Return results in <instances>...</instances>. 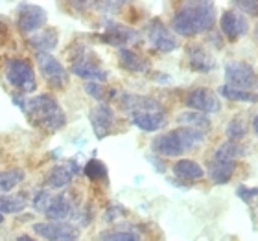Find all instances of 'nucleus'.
<instances>
[{"label":"nucleus","mask_w":258,"mask_h":241,"mask_svg":"<svg viewBox=\"0 0 258 241\" xmlns=\"http://www.w3.org/2000/svg\"><path fill=\"white\" fill-rule=\"evenodd\" d=\"M72 74H76L78 77H83V79L94 81V83H102V81L107 79V72L96 63L92 61L89 55H81L72 63L70 66Z\"/></svg>","instance_id":"f8f14e48"},{"label":"nucleus","mask_w":258,"mask_h":241,"mask_svg":"<svg viewBox=\"0 0 258 241\" xmlns=\"http://www.w3.org/2000/svg\"><path fill=\"white\" fill-rule=\"evenodd\" d=\"M173 175L183 181H199L205 177V170L198 162L190 160V158H181L173 164Z\"/></svg>","instance_id":"6ab92c4d"},{"label":"nucleus","mask_w":258,"mask_h":241,"mask_svg":"<svg viewBox=\"0 0 258 241\" xmlns=\"http://www.w3.org/2000/svg\"><path fill=\"white\" fill-rule=\"evenodd\" d=\"M113 122H114V113L109 105L102 103V105H98L96 109H92L91 123H92V127H94V131H96L98 138H102V136H105V134L109 133Z\"/></svg>","instance_id":"dca6fc26"},{"label":"nucleus","mask_w":258,"mask_h":241,"mask_svg":"<svg viewBox=\"0 0 258 241\" xmlns=\"http://www.w3.org/2000/svg\"><path fill=\"white\" fill-rule=\"evenodd\" d=\"M85 92L87 94H91L94 100H98V102H105V98H107V94H105V87H102L100 83H94V81L85 83Z\"/></svg>","instance_id":"2f4dec72"},{"label":"nucleus","mask_w":258,"mask_h":241,"mask_svg":"<svg viewBox=\"0 0 258 241\" xmlns=\"http://www.w3.org/2000/svg\"><path fill=\"white\" fill-rule=\"evenodd\" d=\"M220 26H221V32L225 35L229 41H238L240 37H243L245 33L249 32V22L247 19L242 15V13H238V11H225L220 19Z\"/></svg>","instance_id":"9b49d317"},{"label":"nucleus","mask_w":258,"mask_h":241,"mask_svg":"<svg viewBox=\"0 0 258 241\" xmlns=\"http://www.w3.org/2000/svg\"><path fill=\"white\" fill-rule=\"evenodd\" d=\"M146 35H148V41H150L151 46L159 52H173L179 46L177 39L173 37L170 30L157 19L146 26Z\"/></svg>","instance_id":"9d476101"},{"label":"nucleus","mask_w":258,"mask_h":241,"mask_svg":"<svg viewBox=\"0 0 258 241\" xmlns=\"http://www.w3.org/2000/svg\"><path fill=\"white\" fill-rule=\"evenodd\" d=\"M24 102H26V100H24L22 96H19V94H13V103H17L22 111H26V103H24Z\"/></svg>","instance_id":"f704fd0d"},{"label":"nucleus","mask_w":258,"mask_h":241,"mask_svg":"<svg viewBox=\"0 0 258 241\" xmlns=\"http://www.w3.org/2000/svg\"><path fill=\"white\" fill-rule=\"evenodd\" d=\"M225 77L231 87H236L240 91L253 92L258 89V72L247 63L232 61L225 66Z\"/></svg>","instance_id":"39448f33"},{"label":"nucleus","mask_w":258,"mask_h":241,"mask_svg":"<svg viewBox=\"0 0 258 241\" xmlns=\"http://www.w3.org/2000/svg\"><path fill=\"white\" fill-rule=\"evenodd\" d=\"M17 241H33V239L30 236H19V239Z\"/></svg>","instance_id":"e433bc0d"},{"label":"nucleus","mask_w":258,"mask_h":241,"mask_svg":"<svg viewBox=\"0 0 258 241\" xmlns=\"http://www.w3.org/2000/svg\"><path fill=\"white\" fill-rule=\"evenodd\" d=\"M234 170H236V160H231V158L220 155L218 151L209 162V177L216 184H225L231 181Z\"/></svg>","instance_id":"ddd939ff"},{"label":"nucleus","mask_w":258,"mask_h":241,"mask_svg":"<svg viewBox=\"0 0 258 241\" xmlns=\"http://www.w3.org/2000/svg\"><path fill=\"white\" fill-rule=\"evenodd\" d=\"M220 94L231 102H245V103H256L258 102V94L256 92H247V91H240L236 87L231 85H223L220 87Z\"/></svg>","instance_id":"5701e85b"},{"label":"nucleus","mask_w":258,"mask_h":241,"mask_svg":"<svg viewBox=\"0 0 258 241\" xmlns=\"http://www.w3.org/2000/svg\"><path fill=\"white\" fill-rule=\"evenodd\" d=\"M30 44L39 50V54H48L57 46V32L52 28H44L41 32L30 35Z\"/></svg>","instance_id":"412c9836"},{"label":"nucleus","mask_w":258,"mask_h":241,"mask_svg":"<svg viewBox=\"0 0 258 241\" xmlns=\"http://www.w3.org/2000/svg\"><path fill=\"white\" fill-rule=\"evenodd\" d=\"M205 134L198 129L192 127H177L173 131L159 134L153 140V151H157L162 156H181L186 151L194 149L198 144H201Z\"/></svg>","instance_id":"7ed1b4c3"},{"label":"nucleus","mask_w":258,"mask_h":241,"mask_svg":"<svg viewBox=\"0 0 258 241\" xmlns=\"http://www.w3.org/2000/svg\"><path fill=\"white\" fill-rule=\"evenodd\" d=\"M179 123H183L184 127H192V129H198L201 133H205L207 129L210 127V120L205 116L203 113H183L179 114Z\"/></svg>","instance_id":"a878e982"},{"label":"nucleus","mask_w":258,"mask_h":241,"mask_svg":"<svg viewBox=\"0 0 258 241\" xmlns=\"http://www.w3.org/2000/svg\"><path fill=\"white\" fill-rule=\"evenodd\" d=\"M2 223H4V215L0 214V225H2Z\"/></svg>","instance_id":"4c0bfd02"},{"label":"nucleus","mask_w":258,"mask_h":241,"mask_svg":"<svg viewBox=\"0 0 258 241\" xmlns=\"http://www.w3.org/2000/svg\"><path fill=\"white\" fill-rule=\"evenodd\" d=\"M253 131H254V134L258 136V114L254 116V120H253Z\"/></svg>","instance_id":"c9c22d12"},{"label":"nucleus","mask_w":258,"mask_h":241,"mask_svg":"<svg viewBox=\"0 0 258 241\" xmlns=\"http://www.w3.org/2000/svg\"><path fill=\"white\" fill-rule=\"evenodd\" d=\"M256 37H258V26H256Z\"/></svg>","instance_id":"58836bf2"},{"label":"nucleus","mask_w":258,"mask_h":241,"mask_svg":"<svg viewBox=\"0 0 258 241\" xmlns=\"http://www.w3.org/2000/svg\"><path fill=\"white\" fill-rule=\"evenodd\" d=\"M50 203H52V195H50L48 192H44V190H41V192L33 197V208L37 210V212H43V214H46Z\"/></svg>","instance_id":"7c9ffc66"},{"label":"nucleus","mask_w":258,"mask_h":241,"mask_svg":"<svg viewBox=\"0 0 258 241\" xmlns=\"http://www.w3.org/2000/svg\"><path fill=\"white\" fill-rule=\"evenodd\" d=\"M184 103H186V107L194 109L196 113H218L221 109L218 96L209 89H203V87L192 89L184 98Z\"/></svg>","instance_id":"1a4fd4ad"},{"label":"nucleus","mask_w":258,"mask_h":241,"mask_svg":"<svg viewBox=\"0 0 258 241\" xmlns=\"http://www.w3.org/2000/svg\"><path fill=\"white\" fill-rule=\"evenodd\" d=\"M33 232L37 236L44 237L46 241H78V237H80V230L76 226L64 223V221H61V223H55V221L35 223Z\"/></svg>","instance_id":"423d86ee"},{"label":"nucleus","mask_w":258,"mask_h":241,"mask_svg":"<svg viewBox=\"0 0 258 241\" xmlns=\"http://www.w3.org/2000/svg\"><path fill=\"white\" fill-rule=\"evenodd\" d=\"M131 123L146 133H151V131H159L166 123V120H164L162 113H133Z\"/></svg>","instance_id":"a211bd4d"},{"label":"nucleus","mask_w":258,"mask_h":241,"mask_svg":"<svg viewBox=\"0 0 258 241\" xmlns=\"http://www.w3.org/2000/svg\"><path fill=\"white\" fill-rule=\"evenodd\" d=\"M24 172L19 170V168H13V170H6V172H0V193L11 192L15 186H19L22 181H24Z\"/></svg>","instance_id":"393cba45"},{"label":"nucleus","mask_w":258,"mask_h":241,"mask_svg":"<svg viewBox=\"0 0 258 241\" xmlns=\"http://www.w3.org/2000/svg\"><path fill=\"white\" fill-rule=\"evenodd\" d=\"M118 57H120V64H122L125 70H129V72H146V70H148V63H146L140 55L135 54L133 50L122 48Z\"/></svg>","instance_id":"4be33fe9"},{"label":"nucleus","mask_w":258,"mask_h":241,"mask_svg":"<svg viewBox=\"0 0 258 241\" xmlns=\"http://www.w3.org/2000/svg\"><path fill=\"white\" fill-rule=\"evenodd\" d=\"M234 6L236 8H240V10L243 11V13H247V15H253L256 17L258 15V2H234Z\"/></svg>","instance_id":"473e14b6"},{"label":"nucleus","mask_w":258,"mask_h":241,"mask_svg":"<svg viewBox=\"0 0 258 241\" xmlns=\"http://www.w3.org/2000/svg\"><path fill=\"white\" fill-rule=\"evenodd\" d=\"M70 181H72V172H70L67 166H55L50 170L48 177H46V182H48L50 188H55V190H59V188L69 186Z\"/></svg>","instance_id":"b1692460"},{"label":"nucleus","mask_w":258,"mask_h":241,"mask_svg":"<svg viewBox=\"0 0 258 241\" xmlns=\"http://www.w3.org/2000/svg\"><path fill=\"white\" fill-rule=\"evenodd\" d=\"M188 64L190 68L201 72V74H207V72L216 68V61L212 59V55L201 46H190L188 48Z\"/></svg>","instance_id":"f3484780"},{"label":"nucleus","mask_w":258,"mask_h":241,"mask_svg":"<svg viewBox=\"0 0 258 241\" xmlns=\"http://www.w3.org/2000/svg\"><path fill=\"white\" fill-rule=\"evenodd\" d=\"M37 64H39V70H41L44 81H46L48 85H52L54 89H63V87L67 85L69 74H67L64 66L55 59L54 55L37 54Z\"/></svg>","instance_id":"0eeeda50"},{"label":"nucleus","mask_w":258,"mask_h":241,"mask_svg":"<svg viewBox=\"0 0 258 241\" xmlns=\"http://www.w3.org/2000/svg\"><path fill=\"white\" fill-rule=\"evenodd\" d=\"M70 214H72V203H70L69 197L64 193H59V195L52 197V203H50L48 210H46V217L48 219L55 221V223H61Z\"/></svg>","instance_id":"aec40b11"},{"label":"nucleus","mask_w":258,"mask_h":241,"mask_svg":"<svg viewBox=\"0 0 258 241\" xmlns=\"http://www.w3.org/2000/svg\"><path fill=\"white\" fill-rule=\"evenodd\" d=\"M17 24L24 33H37L43 30L44 22H46V11L41 6L35 4H21L17 11Z\"/></svg>","instance_id":"6e6552de"},{"label":"nucleus","mask_w":258,"mask_h":241,"mask_svg":"<svg viewBox=\"0 0 258 241\" xmlns=\"http://www.w3.org/2000/svg\"><path fill=\"white\" fill-rule=\"evenodd\" d=\"M6 79L11 87L22 92H33L37 89L32 64L22 59H10L6 63Z\"/></svg>","instance_id":"20e7f679"},{"label":"nucleus","mask_w":258,"mask_h":241,"mask_svg":"<svg viewBox=\"0 0 258 241\" xmlns=\"http://www.w3.org/2000/svg\"><path fill=\"white\" fill-rule=\"evenodd\" d=\"M85 175L91 181H102V179L107 177V168L103 166V162L92 158V160L87 162L85 166Z\"/></svg>","instance_id":"c85d7f7f"},{"label":"nucleus","mask_w":258,"mask_h":241,"mask_svg":"<svg viewBox=\"0 0 258 241\" xmlns=\"http://www.w3.org/2000/svg\"><path fill=\"white\" fill-rule=\"evenodd\" d=\"M216 13L212 2H184L173 15V32L183 37H194L214 26Z\"/></svg>","instance_id":"f257e3e1"},{"label":"nucleus","mask_w":258,"mask_h":241,"mask_svg":"<svg viewBox=\"0 0 258 241\" xmlns=\"http://www.w3.org/2000/svg\"><path fill=\"white\" fill-rule=\"evenodd\" d=\"M122 109L129 113H162L161 105L148 96H137V94H125L122 98Z\"/></svg>","instance_id":"2eb2a0df"},{"label":"nucleus","mask_w":258,"mask_h":241,"mask_svg":"<svg viewBox=\"0 0 258 241\" xmlns=\"http://www.w3.org/2000/svg\"><path fill=\"white\" fill-rule=\"evenodd\" d=\"M26 208V201L21 195H0V214H19Z\"/></svg>","instance_id":"bb28decb"},{"label":"nucleus","mask_w":258,"mask_h":241,"mask_svg":"<svg viewBox=\"0 0 258 241\" xmlns=\"http://www.w3.org/2000/svg\"><path fill=\"white\" fill-rule=\"evenodd\" d=\"M236 195H238V197L245 199V201H249L251 197L258 195V188H245V186H240V188L236 190Z\"/></svg>","instance_id":"72a5a7b5"},{"label":"nucleus","mask_w":258,"mask_h":241,"mask_svg":"<svg viewBox=\"0 0 258 241\" xmlns=\"http://www.w3.org/2000/svg\"><path fill=\"white\" fill-rule=\"evenodd\" d=\"M0 30H2V22H0Z\"/></svg>","instance_id":"ea45409f"},{"label":"nucleus","mask_w":258,"mask_h":241,"mask_svg":"<svg viewBox=\"0 0 258 241\" xmlns=\"http://www.w3.org/2000/svg\"><path fill=\"white\" fill-rule=\"evenodd\" d=\"M100 39H102L103 43L111 44V46H124V44L131 43L135 39H139V33L135 32L133 28H127L124 24L109 22Z\"/></svg>","instance_id":"4468645a"},{"label":"nucleus","mask_w":258,"mask_h":241,"mask_svg":"<svg viewBox=\"0 0 258 241\" xmlns=\"http://www.w3.org/2000/svg\"><path fill=\"white\" fill-rule=\"evenodd\" d=\"M100 241H140L139 234L129 230H120V232H107L103 234Z\"/></svg>","instance_id":"c756f323"},{"label":"nucleus","mask_w":258,"mask_h":241,"mask_svg":"<svg viewBox=\"0 0 258 241\" xmlns=\"http://www.w3.org/2000/svg\"><path fill=\"white\" fill-rule=\"evenodd\" d=\"M28 118L35 125L46 129V131H57L67 123L63 109L52 94H39L35 98L26 100Z\"/></svg>","instance_id":"f03ea898"},{"label":"nucleus","mask_w":258,"mask_h":241,"mask_svg":"<svg viewBox=\"0 0 258 241\" xmlns=\"http://www.w3.org/2000/svg\"><path fill=\"white\" fill-rule=\"evenodd\" d=\"M227 136L231 138V142H236V140L243 138L245 134H247V122L243 116H234V118L229 122L227 125Z\"/></svg>","instance_id":"cd10ccee"}]
</instances>
